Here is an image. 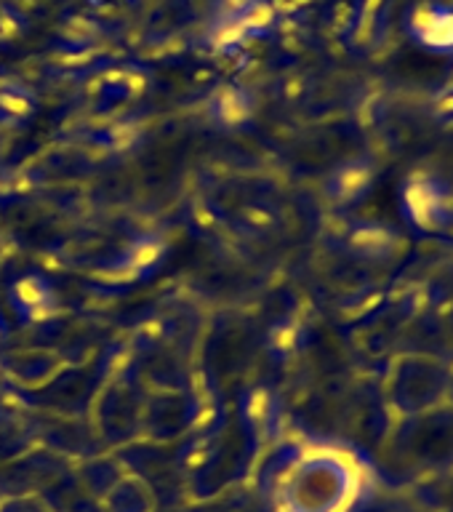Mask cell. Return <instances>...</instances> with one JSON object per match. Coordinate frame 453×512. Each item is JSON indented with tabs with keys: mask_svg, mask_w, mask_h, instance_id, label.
I'll use <instances>...</instances> for the list:
<instances>
[{
	"mask_svg": "<svg viewBox=\"0 0 453 512\" xmlns=\"http://www.w3.org/2000/svg\"><path fill=\"white\" fill-rule=\"evenodd\" d=\"M387 470L395 486H416L440 472L453 470V406L406 416L387 443Z\"/></svg>",
	"mask_w": 453,
	"mask_h": 512,
	"instance_id": "1",
	"label": "cell"
},
{
	"mask_svg": "<svg viewBox=\"0 0 453 512\" xmlns=\"http://www.w3.org/2000/svg\"><path fill=\"white\" fill-rule=\"evenodd\" d=\"M453 366L438 355H406L392 366L387 395L400 419L424 414L448 403Z\"/></svg>",
	"mask_w": 453,
	"mask_h": 512,
	"instance_id": "2",
	"label": "cell"
},
{
	"mask_svg": "<svg viewBox=\"0 0 453 512\" xmlns=\"http://www.w3.org/2000/svg\"><path fill=\"white\" fill-rule=\"evenodd\" d=\"M424 512H453V470L440 472L416 486L406 488Z\"/></svg>",
	"mask_w": 453,
	"mask_h": 512,
	"instance_id": "3",
	"label": "cell"
},
{
	"mask_svg": "<svg viewBox=\"0 0 453 512\" xmlns=\"http://www.w3.org/2000/svg\"><path fill=\"white\" fill-rule=\"evenodd\" d=\"M347 512H424L408 491H379V494L360 496Z\"/></svg>",
	"mask_w": 453,
	"mask_h": 512,
	"instance_id": "4",
	"label": "cell"
},
{
	"mask_svg": "<svg viewBox=\"0 0 453 512\" xmlns=\"http://www.w3.org/2000/svg\"><path fill=\"white\" fill-rule=\"evenodd\" d=\"M448 403L453 406V374H451V390H448Z\"/></svg>",
	"mask_w": 453,
	"mask_h": 512,
	"instance_id": "5",
	"label": "cell"
}]
</instances>
